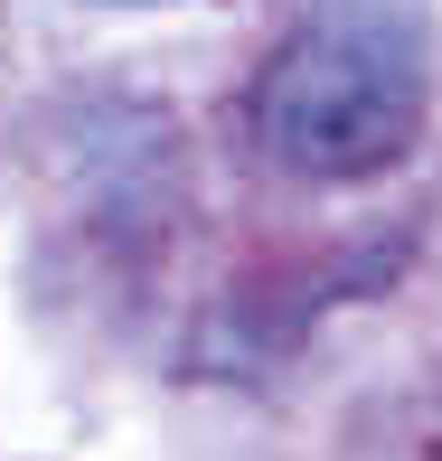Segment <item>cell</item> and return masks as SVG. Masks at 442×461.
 I'll use <instances>...</instances> for the list:
<instances>
[{
	"instance_id": "obj_1",
	"label": "cell",
	"mask_w": 442,
	"mask_h": 461,
	"mask_svg": "<svg viewBox=\"0 0 442 461\" xmlns=\"http://www.w3.org/2000/svg\"><path fill=\"white\" fill-rule=\"evenodd\" d=\"M255 132L302 179H376L424 132V38L395 0H320L273 48Z\"/></svg>"
},
{
	"instance_id": "obj_2",
	"label": "cell",
	"mask_w": 442,
	"mask_h": 461,
	"mask_svg": "<svg viewBox=\"0 0 442 461\" xmlns=\"http://www.w3.org/2000/svg\"><path fill=\"white\" fill-rule=\"evenodd\" d=\"M104 10H141V0H104Z\"/></svg>"
}]
</instances>
